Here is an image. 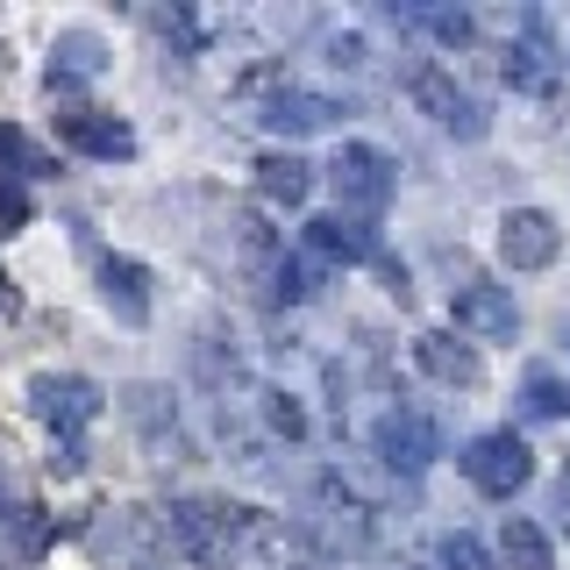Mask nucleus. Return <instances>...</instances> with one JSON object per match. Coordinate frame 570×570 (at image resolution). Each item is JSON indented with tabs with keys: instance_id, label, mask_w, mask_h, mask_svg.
Masks as SVG:
<instances>
[{
	"instance_id": "30",
	"label": "nucleus",
	"mask_w": 570,
	"mask_h": 570,
	"mask_svg": "<svg viewBox=\"0 0 570 570\" xmlns=\"http://www.w3.org/2000/svg\"><path fill=\"white\" fill-rule=\"evenodd\" d=\"M0 307H8V272H0Z\"/></svg>"
},
{
	"instance_id": "16",
	"label": "nucleus",
	"mask_w": 570,
	"mask_h": 570,
	"mask_svg": "<svg viewBox=\"0 0 570 570\" xmlns=\"http://www.w3.org/2000/svg\"><path fill=\"white\" fill-rule=\"evenodd\" d=\"M257 193H264L272 207H307V193H314V165H307V157H293V150L257 157Z\"/></svg>"
},
{
	"instance_id": "9",
	"label": "nucleus",
	"mask_w": 570,
	"mask_h": 570,
	"mask_svg": "<svg viewBox=\"0 0 570 570\" xmlns=\"http://www.w3.org/2000/svg\"><path fill=\"white\" fill-rule=\"evenodd\" d=\"M450 321L463 335H478V343H513V335H521V307H513V293H507V285H485V278L456 285Z\"/></svg>"
},
{
	"instance_id": "22",
	"label": "nucleus",
	"mask_w": 570,
	"mask_h": 570,
	"mask_svg": "<svg viewBox=\"0 0 570 570\" xmlns=\"http://www.w3.org/2000/svg\"><path fill=\"white\" fill-rule=\"evenodd\" d=\"M521 406H528L534 421H563V414H570V385H563V379H549V371H528Z\"/></svg>"
},
{
	"instance_id": "4",
	"label": "nucleus",
	"mask_w": 570,
	"mask_h": 570,
	"mask_svg": "<svg viewBox=\"0 0 570 570\" xmlns=\"http://www.w3.org/2000/svg\"><path fill=\"white\" fill-rule=\"evenodd\" d=\"M406 100H414L442 136H456V142H478V136H485V107L463 94L456 71H442V65H406Z\"/></svg>"
},
{
	"instance_id": "21",
	"label": "nucleus",
	"mask_w": 570,
	"mask_h": 570,
	"mask_svg": "<svg viewBox=\"0 0 570 570\" xmlns=\"http://www.w3.org/2000/svg\"><path fill=\"white\" fill-rule=\"evenodd\" d=\"M406 22H421L435 43H450V50H463V43L478 36V22H471L463 8H406Z\"/></svg>"
},
{
	"instance_id": "23",
	"label": "nucleus",
	"mask_w": 570,
	"mask_h": 570,
	"mask_svg": "<svg viewBox=\"0 0 570 570\" xmlns=\"http://www.w3.org/2000/svg\"><path fill=\"white\" fill-rule=\"evenodd\" d=\"M0 171H22V178H43L50 171V157L36 150V142L14 129V121H0Z\"/></svg>"
},
{
	"instance_id": "29",
	"label": "nucleus",
	"mask_w": 570,
	"mask_h": 570,
	"mask_svg": "<svg viewBox=\"0 0 570 570\" xmlns=\"http://www.w3.org/2000/svg\"><path fill=\"white\" fill-rule=\"evenodd\" d=\"M557 521H563V534H570V463H563V478H557Z\"/></svg>"
},
{
	"instance_id": "12",
	"label": "nucleus",
	"mask_w": 570,
	"mask_h": 570,
	"mask_svg": "<svg viewBox=\"0 0 570 570\" xmlns=\"http://www.w3.org/2000/svg\"><path fill=\"white\" fill-rule=\"evenodd\" d=\"M414 364H421L435 385H450V392H471L478 379H485L478 350H471V343H456L450 328H428V335H414Z\"/></svg>"
},
{
	"instance_id": "10",
	"label": "nucleus",
	"mask_w": 570,
	"mask_h": 570,
	"mask_svg": "<svg viewBox=\"0 0 570 570\" xmlns=\"http://www.w3.org/2000/svg\"><path fill=\"white\" fill-rule=\"evenodd\" d=\"M58 136L71 142V150L100 157V165H115V157H136V129L121 115H100V107H71V115H58Z\"/></svg>"
},
{
	"instance_id": "26",
	"label": "nucleus",
	"mask_w": 570,
	"mask_h": 570,
	"mask_svg": "<svg viewBox=\"0 0 570 570\" xmlns=\"http://www.w3.org/2000/svg\"><path fill=\"white\" fill-rule=\"evenodd\" d=\"M150 22H157V36H171L178 50H193V43H200V29H193V14H186V8H157Z\"/></svg>"
},
{
	"instance_id": "13",
	"label": "nucleus",
	"mask_w": 570,
	"mask_h": 570,
	"mask_svg": "<svg viewBox=\"0 0 570 570\" xmlns=\"http://www.w3.org/2000/svg\"><path fill=\"white\" fill-rule=\"evenodd\" d=\"M307 257L314 264H371L379 257V236L350 214H314L307 222Z\"/></svg>"
},
{
	"instance_id": "1",
	"label": "nucleus",
	"mask_w": 570,
	"mask_h": 570,
	"mask_svg": "<svg viewBox=\"0 0 570 570\" xmlns=\"http://www.w3.org/2000/svg\"><path fill=\"white\" fill-rule=\"evenodd\" d=\"M157 521H165V542L178 549V557H193L207 570H243L236 507H228V499H171Z\"/></svg>"
},
{
	"instance_id": "2",
	"label": "nucleus",
	"mask_w": 570,
	"mask_h": 570,
	"mask_svg": "<svg viewBox=\"0 0 570 570\" xmlns=\"http://www.w3.org/2000/svg\"><path fill=\"white\" fill-rule=\"evenodd\" d=\"M328 186H335V214H350V222H379L392 207V186H400V165L379 150V142H335L328 157Z\"/></svg>"
},
{
	"instance_id": "19",
	"label": "nucleus",
	"mask_w": 570,
	"mask_h": 570,
	"mask_svg": "<svg viewBox=\"0 0 570 570\" xmlns=\"http://www.w3.org/2000/svg\"><path fill=\"white\" fill-rule=\"evenodd\" d=\"M314 264L307 257H278L272 272H264V299H272V307H299V299H314Z\"/></svg>"
},
{
	"instance_id": "27",
	"label": "nucleus",
	"mask_w": 570,
	"mask_h": 570,
	"mask_svg": "<svg viewBox=\"0 0 570 570\" xmlns=\"http://www.w3.org/2000/svg\"><path fill=\"white\" fill-rule=\"evenodd\" d=\"M22 222H29V193H22V186L8 178V186H0V236H14Z\"/></svg>"
},
{
	"instance_id": "28",
	"label": "nucleus",
	"mask_w": 570,
	"mask_h": 570,
	"mask_svg": "<svg viewBox=\"0 0 570 570\" xmlns=\"http://www.w3.org/2000/svg\"><path fill=\"white\" fill-rule=\"evenodd\" d=\"M328 65L335 71H364V43H356V36H328Z\"/></svg>"
},
{
	"instance_id": "6",
	"label": "nucleus",
	"mask_w": 570,
	"mask_h": 570,
	"mask_svg": "<svg viewBox=\"0 0 570 570\" xmlns=\"http://www.w3.org/2000/svg\"><path fill=\"white\" fill-rule=\"evenodd\" d=\"M29 400H36V421L43 428H58L65 442H79V428H94L100 421V385L94 379H58V371H43V379L29 385Z\"/></svg>"
},
{
	"instance_id": "15",
	"label": "nucleus",
	"mask_w": 570,
	"mask_h": 570,
	"mask_svg": "<svg viewBox=\"0 0 570 570\" xmlns=\"http://www.w3.org/2000/svg\"><path fill=\"white\" fill-rule=\"evenodd\" d=\"M100 65H107L100 36H94V29H65L58 43H50V94H65V86H86V79H100Z\"/></svg>"
},
{
	"instance_id": "11",
	"label": "nucleus",
	"mask_w": 570,
	"mask_h": 570,
	"mask_svg": "<svg viewBox=\"0 0 570 570\" xmlns=\"http://www.w3.org/2000/svg\"><path fill=\"white\" fill-rule=\"evenodd\" d=\"M507 86L513 94H549L557 86V50H549L542 14H521V43H507Z\"/></svg>"
},
{
	"instance_id": "14",
	"label": "nucleus",
	"mask_w": 570,
	"mask_h": 570,
	"mask_svg": "<svg viewBox=\"0 0 570 570\" xmlns=\"http://www.w3.org/2000/svg\"><path fill=\"white\" fill-rule=\"evenodd\" d=\"M100 293H107V307L129 321V328L150 321V272H142L136 257H100Z\"/></svg>"
},
{
	"instance_id": "7",
	"label": "nucleus",
	"mask_w": 570,
	"mask_h": 570,
	"mask_svg": "<svg viewBox=\"0 0 570 570\" xmlns=\"http://www.w3.org/2000/svg\"><path fill=\"white\" fill-rule=\"evenodd\" d=\"M257 121L272 136H285V142H293V136H321V129H335V121H343V100H335V94H307V86L285 79L278 94L257 100Z\"/></svg>"
},
{
	"instance_id": "8",
	"label": "nucleus",
	"mask_w": 570,
	"mask_h": 570,
	"mask_svg": "<svg viewBox=\"0 0 570 570\" xmlns=\"http://www.w3.org/2000/svg\"><path fill=\"white\" fill-rule=\"evenodd\" d=\"M557 249H563V228L549 207H507L499 214V257L513 272H542V264H557Z\"/></svg>"
},
{
	"instance_id": "18",
	"label": "nucleus",
	"mask_w": 570,
	"mask_h": 570,
	"mask_svg": "<svg viewBox=\"0 0 570 570\" xmlns=\"http://www.w3.org/2000/svg\"><path fill=\"white\" fill-rule=\"evenodd\" d=\"M129 414L142 421V435L157 442V450H186V435H178V414H165V385H129Z\"/></svg>"
},
{
	"instance_id": "17",
	"label": "nucleus",
	"mask_w": 570,
	"mask_h": 570,
	"mask_svg": "<svg viewBox=\"0 0 570 570\" xmlns=\"http://www.w3.org/2000/svg\"><path fill=\"white\" fill-rule=\"evenodd\" d=\"M499 557L507 570H557V549H549V534L528 521V513H507V528H499Z\"/></svg>"
},
{
	"instance_id": "3",
	"label": "nucleus",
	"mask_w": 570,
	"mask_h": 570,
	"mask_svg": "<svg viewBox=\"0 0 570 570\" xmlns=\"http://www.w3.org/2000/svg\"><path fill=\"white\" fill-rule=\"evenodd\" d=\"M456 463H463V478H471L485 499H513L534 478V450L513 435V428H485V435H471Z\"/></svg>"
},
{
	"instance_id": "5",
	"label": "nucleus",
	"mask_w": 570,
	"mask_h": 570,
	"mask_svg": "<svg viewBox=\"0 0 570 570\" xmlns=\"http://www.w3.org/2000/svg\"><path fill=\"white\" fill-rule=\"evenodd\" d=\"M371 450H379L385 471H406V478H421L428 463L442 456V428L421 414V406H385L379 428H371Z\"/></svg>"
},
{
	"instance_id": "25",
	"label": "nucleus",
	"mask_w": 570,
	"mask_h": 570,
	"mask_svg": "<svg viewBox=\"0 0 570 570\" xmlns=\"http://www.w3.org/2000/svg\"><path fill=\"white\" fill-rule=\"evenodd\" d=\"M264 421H272V435H285V442H307V406L293 400V392H264Z\"/></svg>"
},
{
	"instance_id": "24",
	"label": "nucleus",
	"mask_w": 570,
	"mask_h": 570,
	"mask_svg": "<svg viewBox=\"0 0 570 570\" xmlns=\"http://www.w3.org/2000/svg\"><path fill=\"white\" fill-rule=\"evenodd\" d=\"M435 557H442V570H499V563H492V549L478 542V534H463V528L442 534V549H435Z\"/></svg>"
},
{
	"instance_id": "20",
	"label": "nucleus",
	"mask_w": 570,
	"mask_h": 570,
	"mask_svg": "<svg viewBox=\"0 0 570 570\" xmlns=\"http://www.w3.org/2000/svg\"><path fill=\"white\" fill-rule=\"evenodd\" d=\"M236 249H243L249 272L264 278V272L285 257V236H278V228H264V214H243V222H236Z\"/></svg>"
}]
</instances>
